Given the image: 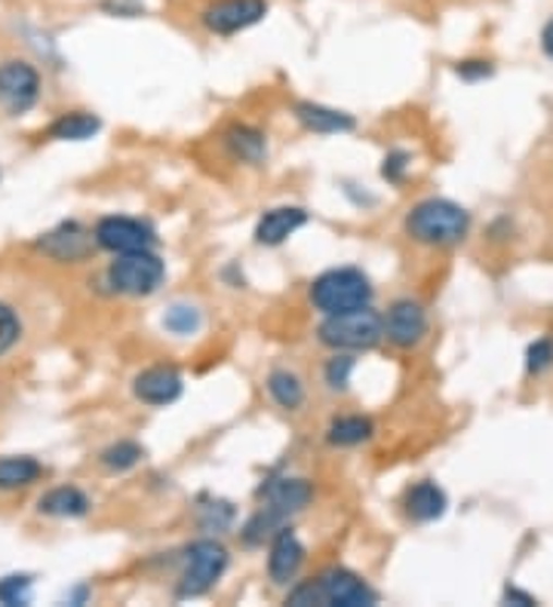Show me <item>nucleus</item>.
<instances>
[{
	"label": "nucleus",
	"mask_w": 553,
	"mask_h": 607,
	"mask_svg": "<svg viewBox=\"0 0 553 607\" xmlns=\"http://www.w3.org/2000/svg\"><path fill=\"white\" fill-rule=\"evenodd\" d=\"M314 488L305 479H274L261 488V509L243 528L246 546H265V540H274L295 512L311 504Z\"/></svg>",
	"instance_id": "f257e3e1"
},
{
	"label": "nucleus",
	"mask_w": 553,
	"mask_h": 607,
	"mask_svg": "<svg viewBox=\"0 0 553 607\" xmlns=\"http://www.w3.org/2000/svg\"><path fill=\"white\" fill-rule=\"evenodd\" d=\"M379 602L376 590L360 580L357 573L335 568V571L320 573L317 580H308L302 586H295L286 595V605L305 607V605H327V607H369Z\"/></svg>",
	"instance_id": "f03ea898"
},
{
	"label": "nucleus",
	"mask_w": 553,
	"mask_h": 607,
	"mask_svg": "<svg viewBox=\"0 0 553 607\" xmlns=\"http://www.w3.org/2000/svg\"><path fill=\"white\" fill-rule=\"evenodd\" d=\"M470 231V215L458 202L425 200L406 215V234L425 246H452Z\"/></svg>",
	"instance_id": "7ed1b4c3"
},
{
	"label": "nucleus",
	"mask_w": 553,
	"mask_h": 607,
	"mask_svg": "<svg viewBox=\"0 0 553 607\" xmlns=\"http://www.w3.org/2000/svg\"><path fill=\"white\" fill-rule=\"evenodd\" d=\"M311 301L320 313H347V310H360L372 301V286L366 280V273L354 268L327 270L323 276H317L311 286Z\"/></svg>",
	"instance_id": "20e7f679"
},
{
	"label": "nucleus",
	"mask_w": 553,
	"mask_h": 607,
	"mask_svg": "<svg viewBox=\"0 0 553 607\" xmlns=\"http://www.w3.org/2000/svg\"><path fill=\"white\" fill-rule=\"evenodd\" d=\"M384 337V320L372 307L329 313L320 325V340L332 350H372Z\"/></svg>",
	"instance_id": "39448f33"
},
{
	"label": "nucleus",
	"mask_w": 553,
	"mask_h": 607,
	"mask_svg": "<svg viewBox=\"0 0 553 607\" xmlns=\"http://www.w3.org/2000/svg\"><path fill=\"white\" fill-rule=\"evenodd\" d=\"M228 553L216 540H197L185 553V571L179 580V598H197L216 586V580L225 573Z\"/></svg>",
	"instance_id": "423d86ee"
},
{
	"label": "nucleus",
	"mask_w": 553,
	"mask_h": 607,
	"mask_svg": "<svg viewBox=\"0 0 553 607\" xmlns=\"http://www.w3.org/2000/svg\"><path fill=\"white\" fill-rule=\"evenodd\" d=\"M167 276L163 261L151 249L148 252H130L121 255L111 268H108V283L114 292L130 295V298H145L155 295L160 283Z\"/></svg>",
	"instance_id": "0eeeda50"
},
{
	"label": "nucleus",
	"mask_w": 553,
	"mask_h": 607,
	"mask_svg": "<svg viewBox=\"0 0 553 607\" xmlns=\"http://www.w3.org/2000/svg\"><path fill=\"white\" fill-rule=\"evenodd\" d=\"M265 16H268V0H212L204 7L200 22L207 32L231 37L259 25Z\"/></svg>",
	"instance_id": "6e6552de"
},
{
	"label": "nucleus",
	"mask_w": 553,
	"mask_h": 607,
	"mask_svg": "<svg viewBox=\"0 0 553 607\" xmlns=\"http://www.w3.org/2000/svg\"><path fill=\"white\" fill-rule=\"evenodd\" d=\"M96 243L114 255H130V252H148L157 246L155 231L148 224H142L136 219H121L111 215L96 224Z\"/></svg>",
	"instance_id": "1a4fd4ad"
},
{
	"label": "nucleus",
	"mask_w": 553,
	"mask_h": 607,
	"mask_svg": "<svg viewBox=\"0 0 553 607\" xmlns=\"http://www.w3.org/2000/svg\"><path fill=\"white\" fill-rule=\"evenodd\" d=\"M40 96V77L28 62H3L0 65V104L7 114H25L35 108Z\"/></svg>",
	"instance_id": "9d476101"
},
{
	"label": "nucleus",
	"mask_w": 553,
	"mask_h": 607,
	"mask_svg": "<svg viewBox=\"0 0 553 607\" xmlns=\"http://www.w3.org/2000/svg\"><path fill=\"white\" fill-rule=\"evenodd\" d=\"M428 335V313L425 307L413 298H403L391 310H388V320H384V337L394 344L409 350L415 344H421Z\"/></svg>",
	"instance_id": "9b49d317"
},
{
	"label": "nucleus",
	"mask_w": 553,
	"mask_h": 607,
	"mask_svg": "<svg viewBox=\"0 0 553 607\" xmlns=\"http://www.w3.org/2000/svg\"><path fill=\"white\" fill-rule=\"evenodd\" d=\"M305 565V546L298 543L290 528H283L274 540H271V556H268V573L276 586L293 583L295 573Z\"/></svg>",
	"instance_id": "f8f14e48"
},
{
	"label": "nucleus",
	"mask_w": 553,
	"mask_h": 607,
	"mask_svg": "<svg viewBox=\"0 0 553 607\" xmlns=\"http://www.w3.org/2000/svg\"><path fill=\"white\" fill-rule=\"evenodd\" d=\"M308 224V212L298 209V206H280L265 212L256 224V243L259 246H283L290 236Z\"/></svg>",
	"instance_id": "ddd939ff"
},
{
	"label": "nucleus",
	"mask_w": 553,
	"mask_h": 607,
	"mask_svg": "<svg viewBox=\"0 0 553 607\" xmlns=\"http://www.w3.org/2000/svg\"><path fill=\"white\" fill-rule=\"evenodd\" d=\"M136 396L148 405H170L182 396V374L170 366H157V369L142 371L136 377Z\"/></svg>",
	"instance_id": "4468645a"
},
{
	"label": "nucleus",
	"mask_w": 553,
	"mask_h": 607,
	"mask_svg": "<svg viewBox=\"0 0 553 607\" xmlns=\"http://www.w3.org/2000/svg\"><path fill=\"white\" fill-rule=\"evenodd\" d=\"M446 491L437 482H418L415 488L406 491V516L413 522H437L446 516Z\"/></svg>",
	"instance_id": "2eb2a0df"
},
{
	"label": "nucleus",
	"mask_w": 553,
	"mask_h": 607,
	"mask_svg": "<svg viewBox=\"0 0 553 607\" xmlns=\"http://www.w3.org/2000/svg\"><path fill=\"white\" fill-rule=\"evenodd\" d=\"M295 117L308 129V133L320 135H335V133H351L354 129V117L345 111H335L327 104H314V101H302L295 104Z\"/></svg>",
	"instance_id": "dca6fc26"
},
{
	"label": "nucleus",
	"mask_w": 553,
	"mask_h": 607,
	"mask_svg": "<svg viewBox=\"0 0 553 607\" xmlns=\"http://www.w3.org/2000/svg\"><path fill=\"white\" fill-rule=\"evenodd\" d=\"M37 509L52 519H81L89 512V497L77 488H52L40 497Z\"/></svg>",
	"instance_id": "f3484780"
},
{
	"label": "nucleus",
	"mask_w": 553,
	"mask_h": 607,
	"mask_svg": "<svg viewBox=\"0 0 553 607\" xmlns=\"http://www.w3.org/2000/svg\"><path fill=\"white\" fill-rule=\"evenodd\" d=\"M40 249H47L52 258H69V261H77V258H84L89 255L93 249V243H89V236L77 227V224H65V227H59V231H52L40 239Z\"/></svg>",
	"instance_id": "a211bd4d"
},
{
	"label": "nucleus",
	"mask_w": 553,
	"mask_h": 607,
	"mask_svg": "<svg viewBox=\"0 0 553 607\" xmlns=\"http://www.w3.org/2000/svg\"><path fill=\"white\" fill-rule=\"evenodd\" d=\"M225 145L228 151L234 153L237 160H243V163H261L265 153H268L265 135L259 129H253V126H231L225 133Z\"/></svg>",
	"instance_id": "6ab92c4d"
},
{
	"label": "nucleus",
	"mask_w": 553,
	"mask_h": 607,
	"mask_svg": "<svg viewBox=\"0 0 553 607\" xmlns=\"http://www.w3.org/2000/svg\"><path fill=\"white\" fill-rule=\"evenodd\" d=\"M99 117L96 114H87V111H71V114H62L50 126L52 138L59 141H87L93 135L99 133Z\"/></svg>",
	"instance_id": "aec40b11"
},
{
	"label": "nucleus",
	"mask_w": 553,
	"mask_h": 607,
	"mask_svg": "<svg viewBox=\"0 0 553 607\" xmlns=\"http://www.w3.org/2000/svg\"><path fill=\"white\" fill-rule=\"evenodd\" d=\"M268 393L286 411H295L298 405L305 402V384H302V377L286 369H276L268 374Z\"/></svg>",
	"instance_id": "412c9836"
},
{
	"label": "nucleus",
	"mask_w": 553,
	"mask_h": 607,
	"mask_svg": "<svg viewBox=\"0 0 553 607\" xmlns=\"http://www.w3.org/2000/svg\"><path fill=\"white\" fill-rule=\"evenodd\" d=\"M40 463L35 457H3L0 460V488L3 491H16V488H28L32 482L40 479Z\"/></svg>",
	"instance_id": "4be33fe9"
},
{
	"label": "nucleus",
	"mask_w": 553,
	"mask_h": 607,
	"mask_svg": "<svg viewBox=\"0 0 553 607\" xmlns=\"http://www.w3.org/2000/svg\"><path fill=\"white\" fill-rule=\"evenodd\" d=\"M329 445H339V448H354V445H364L366 438H372V421L360 418V414H347L339 418L329 426Z\"/></svg>",
	"instance_id": "5701e85b"
},
{
	"label": "nucleus",
	"mask_w": 553,
	"mask_h": 607,
	"mask_svg": "<svg viewBox=\"0 0 553 607\" xmlns=\"http://www.w3.org/2000/svg\"><path fill=\"white\" fill-rule=\"evenodd\" d=\"M200 325H204V317H200V310L191 307V304H175V307L167 310V317H163V329L179 337L194 335Z\"/></svg>",
	"instance_id": "b1692460"
},
{
	"label": "nucleus",
	"mask_w": 553,
	"mask_h": 607,
	"mask_svg": "<svg viewBox=\"0 0 553 607\" xmlns=\"http://www.w3.org/2000/svg\"><path fill=\"white\" fill-rule=\"evenodd\" d=\"M142 457H145V451L138 448L136 442H118V445L105 448L102 463L108 467V470L123 472V470H133V467H136Z\"/></svg>",
	"instance_id": "393cba45"
},
{
	"label": "nucleus",
	"mask_w": 553,
	"mask_h": 607,
	"mask_svg": "<svg viewBox=\"0 0 553 607\" xmlns=\"http://www.w3.org/2000/svg\"><path fill=\"white\" fill-rule=\"evenodd\" d=\"M32 598V577H3L0 580V605H28Z\"/></svg>",
	"instance_id": "a878e982"
},
{
	"label": "nucleus",
	"mask_w": 553,
	"mask_h": 607,
	"mask_svg": "<svg viewBox=\"0 0 553 607\" xmlns=\"http://www.w3.org/2000/svg\"><path fill=\"white\" fill-rule=\"evenodd\" d=\"M548 369H553V340L551 337H538L536 344H529V350H526V371L544 374Z\"/></svg>",
	"instance_id": "bb28decb"
},
{
	"label": "nucleus",
	"mask_w": 553,
	"mask_h": 607,
	"mask_svg": "<svg viewBox=\"0 0 553 607\" xmlns=\"http://www.w3.org/2000/svg\"><path fill=\"white\" fill-rule=\"evenodd\" d=\"M19 335H22V322L7 304H0V356L16 347Z\"/></svg>",
	"instance_id": "cd10ccee"
},
{
	"label": "nucleus",
	"mask_w": 553,
	"mask_h": 607,
	"mask_svg": "<svg viewBox=\"0 0 553 607\" xmlns=\"http://www.w3.org/2000/svg\"><path fill=\"white\" fill-rule=\"evenodd\" d=\"M354 371V359L351 356H332L327 366V384L332 389H345Z\"/></svg>",
	"instance_id": "c85d7f7f"
},
{
	"label": "nucleus",
	"mask_w": 553,
	"mask_h": 607,
	"mask_svg": "<svg viewBox=\"0 0 553 607\" xmlns=\"http://www.w3.org/2000/svg\"><path fill=\"white\" fill-rule=\"evenodd\" d=\"M231 519H234V509H231V504H209V506H204V528L207 531H222V528H228L231 524Z\"/></svg>",
	"instance_id": "c756f323"
},
{
	"label": "nucleus",
	"mask_w": 553,
	"mask_h": 607,
	"mask_svg": "<svg viewBox=\"0 0 553 607\" xmlns=\"http://www.w3.org/2000/svg\"><path fill=\"white\" fill-rule=\"evenodd\" d=\"M406 169H409V153L394 151V153H388V157H384V166H381V175H384L388 182H403Z\"/></svg>",
	"instance_id": "7c9ffc66"
},
{
	"label": "nucleus",
	"mask_w": 553,
	"mask_h": 607,
	"mask_svg": "<svg viewBox=\"0 0 553 607\" xmlns=\"http://www.w3.org/2000/svg\"><path fill=\"white\" fill-rule=\"evenodd\" d=\"M458 77L462 80H486V77H492V62H483V59H470V62H458Z\"/></svg>",
	"instance_id": "2f4dec72"
},
{
	"label": "nucleus",
	"mask_w": 553,
	"mask_h": 607,
	"mask_svg": "<svg viewBox=\"0 0 553 607\" xmlns=\"http://www.w3.org/2000/svg\"><path fill=\"white\" fill-rule=\"evenodd\" d=\"M105 10H108V13H114V16L133 18V16H138L145 7H142V0H105Z\"/></svg>",
	"instance_id": "473e14b6"
},
{
	"label": "nucleus",
	"mask_w": 553,
	"mask_h": 607,
	"mask_svg": "<svg viewBox=\"0 0 553 607\" xmlns=\"http://www.w3.org/2000/svg\"><path fill=\"white\" fill-rule=\"evenodd\" d=\"M504 605L529 607V605H538V602L532 598V595H529V592L517 590V586H507V590H504Z\"/></svg>",
	"instance_id": "72a5a7b5"
},
{
	"label": "nucleus",
	"mask_w": 553,
	"mask_h": 607,
	"mask_svg": "<svg viewBox=\"0 0 553 607\" xmlns=\"http://www.w3.org/2000/svg\"><path fill=\"white\" fill-rule=\"evenodd\" d=\"M541 50L548 59H553V16L548 18V25H544V32H541Z\"/></svg>",
	"instance_id": "f704fd0d"
}]
</instances>
